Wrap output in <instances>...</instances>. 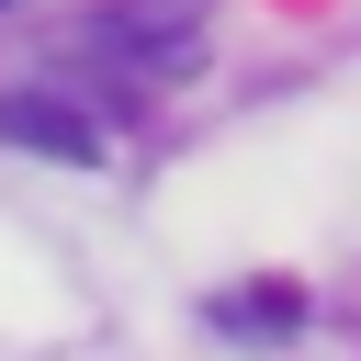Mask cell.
Returning a JSON list of instances; mask_svg holds the SVG:
<instances>
[{"label": "cell", "instance_id": "1", "mask_svg": "<svg viewBox=\"0 0 361 361\" xmlns=\"http://www.w3.org/2000/svg\"><path fill=\"white\" fill-rule=\"evenodd\" d=\"M68 45H79L90 68H124V90H147V79L192 68V45H203V0H124V11L79 23Z\"/></svg>", "mask_w": 361, "mask_h": 361}, {"label": "cell", "instance_id": "2", "mask_svg": "<svg viewBox=\"0 0 361 361\" xmlns=\"http://www.w3.org/2000/svg\"><path fill=\"white\" fill-rule=\"evenodd\" d=\"M0 147H34V158H102V124L56 90H11L0 102Z\"/></svg>", "mask_w": 361, "mask_h": 361}, {"label": "cell", "instance_id": "3", "mask_svg": "<svg viewBox=\"0 0 361 361\" xmlns=\"http://www.w3.org/2000/svg\"><path fill=\"white\" fill-rule=\"evenodd\" d=\"M0 11H11V0H0Z\"/></svg>", "mask_w": 361, "mask_h": 361}]
</instances>
